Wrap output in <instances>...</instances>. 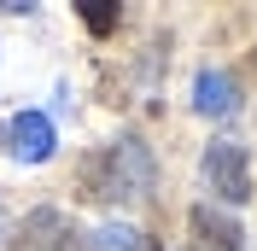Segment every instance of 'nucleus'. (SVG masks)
Returning a JSON list of instances; mask_svg holds the SVG:
<instances>
[{"mask_svg":"<svg viewBox=\"0 0 257 251\" xmlns=\"http://www.w3.org/2000/svg\"><path fill=\"white\" fill-rule=\"evenodd\" d=\"M141 228H128V222H105V228H99L94 234V251H141Z\"/></svg>","mask_w":257,"mask_h":251,"instance_id":"nucleus-7","label":"nucleus"},{"mask_svg":"<svg viewBox=\"0 0 257 251\" xmlns=\"http://www.w3.org/2000/svg\"><path fill=\"white\" fill-rule=\"evenodd\" d=\"M0 239H6V216H0Z\"/></svg>","mask_w":257,"mask_h":251,"instance_id":"nucleus-10","label":"nucleus"},{"mask_svg":"<svg viewBox=\"0 0 257 251\" xmlns=\"http://www.w3.org/2000/svg\"><path fill=\"white\" fill-rule=\"evenodd\" d=\"M187 222H193V239L205 251H240L245 245V228L228 216V210H216V204H193Z\"/></svg>","mask_w":257,"mask_h":251,"instance_id":"nucleus-5","label":"nucleus"},{"mask_svg":"<svg viewBox=\"0 0 257 251\" xmlns=\"http://www.w3.org/2000/svg\"><path fill=\"white\" fill-rule=\"evenodd\" d=\"M82 24H88L94 35H111L117 30V6L111 0H88V6H82Z\"/></svg>","mask_w":257,"mask_h":251,"instance_id":"nucleus-8","label":"nucleus"},{"mask_svg":"<svg viewBox=\"0 0 257 251\" xmlns=\"http://www.w3.org/2000/svg\"><path fill=\"white\" fill-rule=\"evenodd\" d=\"M35 0H0V12H30Z\"/></svg>","mask_w":257,"mask_h":251,"instance_id":"nucleus-9","label":"nucleus"},{"mask_svg":"<svg viewBox=\"0 0 257 251\" xmlns=\"http://www.w3.org/2000/svg\"><path fill=\"white\" fill-rule=\"evenodd\" d=\"M59 135H53V117L47 111H18L12 117V158L18 164H47Z\"/></svg>","mask_w":257,"mask_h":251,"instance_id":"nucleus-3","label":"nucleus"},{"mask_svg":"<svg viewBox=\"0 0 257 251\" xmlns=\"http://www.w3.org/2000/svg\"><path fill=\"white\" fill-rule=\"evenodd\" d=\"M199 175H205V187L222 204H245L251 199V158H245L240 141H210L205 158H199Z\"/></svg>","mask_w":257,"mask_h":251,"instance_id":"nucleus-2","label":"nucleus"},{"mask_svg":"<svg viewBox=\"0 0 257 251\" xmlns=\"http://www.w3.org/2000/svg\"><path fill=\"white\" fill-rule=\"evenodd\" d=\"M251 64H257V53H251Z\"/></svg>","mask_w":257,"mask_h":251,"instance_id":"nucleus-11","label":"nucleus"},{"mask_svg":"<svg viewBox=\"0 0 257 251\" xmlns=\"http://www.w3.org/2000/svg\"><path fill=\"white\" fill-rule=\"evenodd\" d=\"M152 193V152H146L141 135H123V141L105 152L99 164V193L94 199H117V204H135Z\"/></svg>","mask_w":257,"mask_h":251,"instance_id":"nucleus-1","label":"nucleus"},{"mask_svg":"<svg viewBox=\"0 0 257 251\" xmlns=\"http://www.w3.org/2000/svg\"><path fill=\"white\" fill-rule=\"evenodd\" d=\"M24 234H30V251H70L64 245V216L59 210H35Z\"/></svg>","mask_w":257,"mask_h":251,"instance_id":"nucleus-6","label":"nucleus"},{"mask_svg":"<svg viewBox=\"0 0 257 251\" xmlns=\"http://www.w3.org/2000/svg\"><path fill=\"white\" fill-rule=\"evenodd\" d=\"M193 111L199 117H234L240 111V82L228 70H199L193 76Z\"/></svg>","mask_w":257,"mask_h":251,"instance_id":"nucleus-4","label":"nucleus"}]
</instances>
